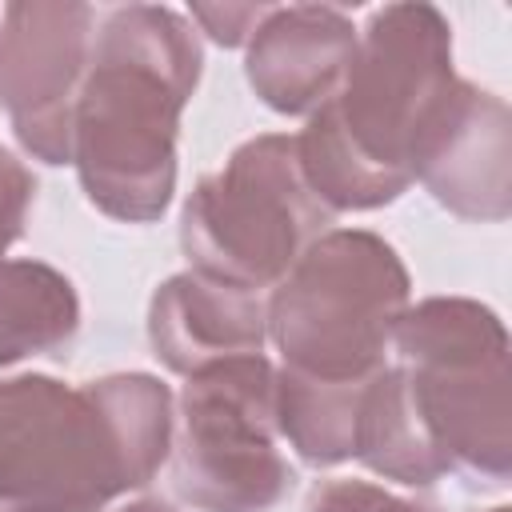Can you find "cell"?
Returning a JSON list of instances; mask_svg holds the SVG:
<instances>
[{
	"label": "cell",
	"instance_id": "12",
	"mask_svg": "<svg viewBox=\"0 0 512 512\" xmlns=\"http://www.w3.org/2000/svg\"><path fill=\"white\" fill-rule=\"evenodd\" d=\"M352 456L368 472L396 480L404 488H428L448 472L440 452L432 448V440L424 432V420L412 404V392H408L400 364H384L364 384Z\"/></svg>",
	"mask_w": 512,
	"mask_h": 512
},
{
	"label": "cell",
	"instance_id": "15",
	"mask_svg": "<svg viewBox=\"0 0 512 512\" xmlns=\"http://www.w3.org/2000/svg\"><path fill=\"white\" fill-rule=\"evenodd\" d=\"M308 512H440L432 500L396 496L372 480H324L308 492Z\"/></svg>",
	"mask_w": 512,
	"mask_h": 512
},
{
	"label": "cell",
	"instance_id": "8",
	"mask_svg": "<svg viewBox=\"0 0 512 512\" xmlns=\"http://www.w3.org/2000/svg\"><path fill=\"white\" fill-rule=\"evenodd\" d=\"M96 12L80 0L0 8V112L40 164H72V116L88 72Z\"/></svg>",
	"mask_w": 512,
	"mask_h": 512
},
{
	"label": "cell",
	"instance_id": "2",
	"mask_svg": "<svg viewBox=\"0 0 512 512\" xmlns=\"http://www.w3.org/2000/svg\"><path fill=\"white\" fill-rule=\"evenodd\" d=\"M460 76L452 28L432 4H384L356 36V56L304 132L296 160L312 196L336 212H368L408 192L420 136Z\"/></svg>",
	"mask_w": 512,
	"mask_h": 512
},
{
	"label": "cell",
	"instance_id": "17",
	"mask_svg": "<svg viewBox=\"0 0 512 512\" xmlns=\"http://www.w3.org/2000/svg\"><path fill=\"white\" fill-rule=\"evenodd\" d=\"M192 20L224 48H240L252 40V32L264 24L272 4H192Z\"/></svg>",
	"mask_w": 512,
	"mask_h": 512
},
{
	"label": "cell",
	"instance_id": "13",
	"mask_svg": "<svg viewBox=\"0 0 512 512\" xmlns=\"http://www.w3.org/2000/svg\"><path fill=\"white\" fill-rule=\"evenodd\" d=\"M80 328V296L44 260H0V368L64 348Z\"/></svg>",
	"mask_w": 512,
	"mask_h": 512
},
{
	"label": "cell",
	"instance_id": "10",
	"mask_svg": "<svg viewBox=\"0 0 512 512\" xmlns=\"http://www.w3.org/2000/svg\"><path fill=\"white\" fill-rule=\"evenodd\" d=\"M356 28L340 8L288 4L264 16L248 40L244 76L252 92L284 116H312L340 88L352 56Z\"/></svg>",
	"mask_w": 512,
	"mask_h": 512
},
{
	"label": "cell",
	"instance_id": "14",
	"mask_svg": "<svg viewBox=\"0 0 512 512\" xmlns=\"http://www.w3.org/2000/svg\"><path fill=\"white\" fill-rule=\"evenodd\" d=\"M364 384L312 380L292 368H276V432L312 468H336L352 460L356 412Z\"/></svg>",
	"mask_w": 512,
	"mask_h": 512
},
{
	"label": "cell",
	"instance_id": "3",
	"mask_svg": "<svg viewBox=\"0 0 512 512\" xmlns=\"http://www.w3.org/2000/svg\"><path fill=\"white\" fill-rule=\"evenodd\" d=\"M200 68V40L180 12L124 4L104 16L72 116V164L104 216L124 224L164 216L176 192L180 112Z\"/></svg>",
	"mask_w": 512,
	"mask_h": 512
},
{
	"label": "cell",
	"instance_id": "7",
	"mask_svg": "<svg viewBox=\"0 0 512 512\" xmlns=\"http://www.w3.org/2000/svg\"><path fill=\"white\" fill-rule=\"evenodd\" d=\"M276 436V368L264 352L184 376L172 436L176 496L196 512L276 508L296 480Z\"/></svg>",
	"mask_w": 512,
	"mask_h": 512
},
{
	"label": "cell",
	"instance_id": "18",
	"mask_svg": "<svg viewBox=\"0 0 512 512\" xmlns=\"http://www.w3.org/2000/svg\"><path fill=\"white\" fill-rule=\"evenodd\" d=\"M120 512H176V508H172V504H164V500H136V504L120 508Z\"/></svg>",
	"mask_w": 512,
	"mask_h": 512
},
{
	"label": "cell",
	"instance_id": "9",
	"mask_svg": "<svg viewBox=\"0 0 512 512\" xmlns=\"http://www.w3.org/2000/svg\"><path fill=\"white\" fill-rule=\"evenodd\" d=\"M412 176L432 200L464 220H508L512 212V116L508 104L456 80L420 136Z\"/></svg>",
	"mask_w": 512,
	"mask_h": 512
},
{
	"label": "cell",
	"instance_id": "5",
	"mask_svg": "<svg viewBox=\"0 0 512 512\" xmlns=\"http://www.w3.org/2000/svg\"><path fill=\"white\" fill-rule=\"evenodd\" d=\"M392 348L444 468L488 488L508 484L512 408L504 320L468 296H428L408 304Z\"/></svg>",
	"mask_w": 512,
	"mask_h": 512
},
{
	"label": "cell",
	"instance_id": "1",
	"mask_svg": "<svg viewBox=\"0 0 512 512\" xmlns=\"http://www.w3.org/2000/svg\"><path fill=\"white\" fill-rule=\"evenodd\" d=\"M172 436V392L148 372L0 376V508L104 512L160 472Z\"/></svg>",
	"mask_w": 512,
	"mask_h": 512
},
{
	"label": "cell",
	"instance_id": "6",
	"mask_svg": "<svg viewBox=\"0 0 512 512\" xmlns=\"http://www.w3.org/2000/svg\"><path fill=\"white\" fill-rule=\"evenodd\" d=\"M328 224L332 212L304 184L296 136L268 132L244 140L188 192L180 248L196 272L260 292L276 288Z\"/></svg>",
	"mask_w": 512,
	"mask_h": 512
},
{
	"label": "cell",
	"instance_id": "11",
	"mask_svg": "<svg viewBox=\"0 0 512 512\" xmlns=\"http://www.w3.org/2000/svg\"><path fill=\"white\" fill-rule=\"evenodd\" d=\"M148 340L164 368L192 376L216 360L264 352L268 312L260 292H248L188 268L168 276L152 292Z\"/></svg>",
	"mask_w": 512,
	"mask_h": 512
},
{
	"label": "cell",
	"instance_id": "4",
	"mask_svg": "<svg viewBox=\"0 0 512 512\" xmlns=\"http://www.w3.org/2000/svg\"><path fill=\"white\" fill-rule=\"evenodd\" d=\"M412 280L396 248L364 228H328L272 288L268 340L284 364L312 380H372L392 352Z\"/></svg>",
	"mask_w": 512,
	"mask_h": 512
},
{
	"label": "cell",
	"instance_id": "19",
	"mask_svg": "<svg viewBox=\"0 0 512 512\" xmlns=\"http://www.w3.org/2000/svg\"><path fill=\"white\" fill-rule=\"evenodd\" d=\"M488 512H512V508H504V504H500V508H488Z\"/></svg>",
	"mask_w": 512,
	"mask_h": 512
},
{
	"label": "cell",
	"instance_id": "16",
	"mask_svg": "<svg viewBox=\"0 0 512 512\" xmlns=\"http://www.w3.org/2000/svg\"><path fill=\"white\" fill-rule=\"evenodd\" d=\"M32 196H36V176L24 168L16 152L0 144V256L20 240Z\"/></svg>",
	"mask_w": 512,
	"mask_h": 512
}]
</instances>
